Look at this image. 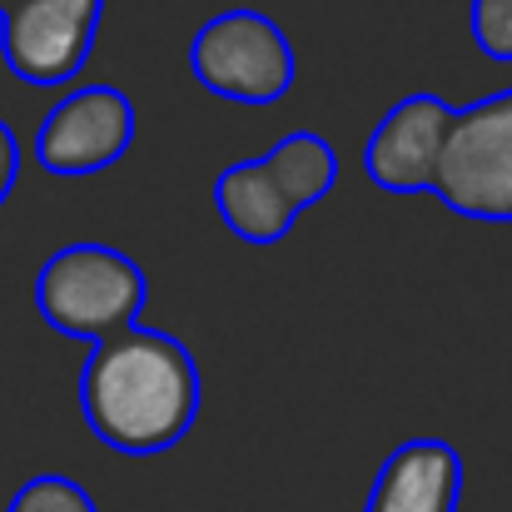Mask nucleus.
Here are the masks:
<instances>
[{
  "instance_id": "obj_10",
  "label": "nucleus",
  "mask_w": 512,
  "mask_h": 512,
  "mask_svg": "<svg viewBox=\"0 0 512 512\" xmlns=\"http://www.w3.org/2000/svg\"><path fill=\"white\" fill-rule=\"evenodd\" d=\"M264 165H269L274 184L284 189V199H289L294 209L319 204V199L334 189V179H339V155H334V145H329L324 135H314V130L284 135V140L264 155Z\"/></svg>"
},
{
  "instance_id": "obj_12",
  "label": "nucleus",
  "mask_w": 512,
  "mask_h": 512,
  "mask_svg": "<svg viewBox=\"0 0 512 512\" xmlns=\"http://www.w3.org/2000/svg\"><path fill=\"white\" fill-rule=\"evenodd\" d=\"M468 25H473V40L488 60L512 65V0H473Z\"/></svg>"
},
{
  "instance_id": "obj_11",
  "label": "nucleus",
  "mask_w": 512,
  "mask_h": 512,
  "mask_svg": "<svg viewBox=\"0 0 512 512\" xmlns=\"http://www.w3.org/2000/svg\"><path fill=\"white\" fill-rule=\"evenodd\" d=\"M5 512H100V508H95V498H90L75 478H65V473H40V478H30L25 488H15V498H10Z\"/></svg>"
},
{
  "instance_id": "obj_3",
  "label": "nucleus",
  "mask_w": 512,
  "mask_h": 512,
  "mask_svg": "<svg viewBox=\"0 0 512 512\" xmlns=\"http://www.w3.org/2000/svg\"><path fill=\"white\" fill-rule=\"evenodd\" d=\"M433 194L463 219L512 224V90L473 100L453 115Z\"/></svg>"
},
{
  "instance_id": "obj_7",
  "label": "nucleus",
  "mask_w": 512,
  "mask_h": 512,
  "mask_svg": "<svg viewBox=\"0 0 512 512\" xmlns=\"http://www.w3.org/2000/svg\"><path fill=\"white\" fill-rule=\"evenodd\" d=\"M453 115L458 105H448L443 95H408L398 100L378 130L368 135V150H363V170L378 189L388 194H423L433 189V174H438V155H443V140L453 130Z\"/></svg>"
},
{
  "instance_id": "obj_13",
  "label": "nucleus",
  "mask_w": 512,
  "mask_h": 512,
  "mask_svg": "<svg viewBox=\"0 0 512 512\" xmlns=\"http://www.w3.org/2000/svg\"><path fill=\"white\" fill-rule=\"evenodd\" d=\"M15 174H20V145H15V130L0 120V204L10 199V189H15Z\"/></svg>"
},
{
  "instance_id": "obj_14",
  "label": "nucleus",
  "mask_w": 512,
  "mask_h": 512,
  "mask_svg": "<svg viewBox=\"0 0 512 512\" xmlns=\"http://www.w3.org/2000/svg\"><path fill=\"white\" fill-rule=\"evenodd\" d=\"M5 5H10V0H0V10H5Z\"/></svg>"
},
{
  "instance_id": "obj_4",
  "label": "nucleus",
  "mask_w": 512,
  "mask_h": 512,
  "mask_svg": "<svg viewBox=\"0 0 512 512\" xmlns=\"http://www.w3.org/2000/svg\"><path fill=\"white\" fill-rule=\"evenodd\" d=\"M194 80L239 105H274L294 90V45L264 10H224L189 40Z\"/></svg>"
},
{
  "instance_id": "obj_2",
  "label": "nucleus",
  "mask_w": 512,
  "mask_h": 512,
  "mask_svg": "<svg viewBox=\"0 0 512 512\" xmlns=\"http://www.w3.org/2000/svg\"><path fill=\"white\" fill-rule=\"evenodd\" d=\"M145 299V269L110 244H70L50 254L35 274V309L65 339H115L140 324Z\"/></svg>"
},
{
  "instance_id": "obj_9",
  "label": "nucleus",
  "mask_w": 512,
  "mask_h": 512,
  "mask_svg": "<svg viewBox=\"0 0 512 512\" xmlns=\"http://www.w3.org/2000/svg\"><path fill=\"white\" fill-rule=\"evenodd\" d=\"M214 209H219L224 229L234 239H244V244H279L294 229V219H299V209L274 184L264 155L259 160H239V165H229L214 179Z\"/></svg>"
},
{
  "instance_id": "obj_5",
  "label": "nucleus",
  "mask_w": 512,
  "mask_h": 512,
  "mask_svg": "<svg viewBox=\"0 0 512 512\" xmlns=\"http://www.w3.org/2000/svg\"><path fill=\"white\" fill-rule=\"evenodd\" d=\"M105 0H10L0 10V55L25 85H65L85 70Z\"/></svg>"
},
{
  "instance_id": "obj_1",
  "label": "nucleus",
  "mask_w": 512,
  "mask_h": 512,
  "mask_svg": "<svg viewBox=\"0 0 512 512\" xmlns=\"http://www.w3.org/2000/svg\"><path fill=\"white\" fill-rule=\"evenodd\" d=\"M80 408L105 448L155 458L199 418V363L174 334L135 324L90 348L80 373Z\"/></svg>"
},
{
  "instance_id": "obj_6",
  "label": "nucleus",
  "mask_w": 512,
  "mask_h": 512,
  "mask_svg": "<svg viewBox=\"0 0 512 512\" xmlns=\"http://www.w3.org/2000/svg\"><path fill=\"white\" fill-rule=\"evenodd\" d=\"M135 140V105L115 85L70 90L35 130V160L50 174H100L125 160Z\"/></svg>"
},
{
  "instance_id": "obj_8",
  "label": "nucleus",
  "mask_w": 512,
  "mask_h": 512,
  "mask_svg": "<svg viewBox=\"0 0 512 512\" xmlns=\"http://www.w3.org/2000/svg\"><path fill=\"white\" fill-rule=\"evenodd\" d=\"M463 458L443 438H408L393 448L373 478L363 512H458Z\"/></svg>"
}]
</instances>
